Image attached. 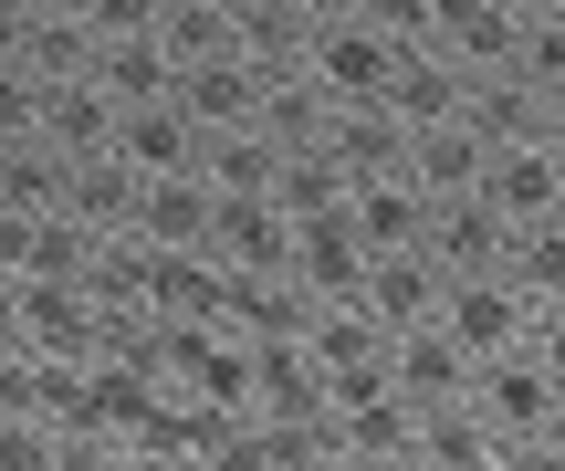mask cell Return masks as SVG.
Here are the masks:
<instances>
[{
	"mask_svg": "<svg viewBox=\"0 0 565 471\" xmlns=\"http://www.w3.org/2000/svg\"><path fill=\"white\" fill-rule=\"evenodd\" d=\"M116 158L137 168V179H179V168L210 158V137L189 126V105L168 95V105H126V116H116Z\"/></svg>",
	"mask_w": 565,
	"mask_h": 471,
	"instance_id": "cell-12",
	"label": "cell"
},
{
	"mask_svg": "<svg viewBox=\"0 0 565 471\" xmlns=\"http://www.w3.org/2000/svg\"><path fill=\"white\" fill-rule=\"evenodd\" d=\"M366 231H356V210H315V221H294V293L303 304H356L366 293Z\"/></svg>",
	"mask_w": 565,
	"mask_h": 471,
	"instance_id": "cell-4",
	"label": "cell"
},
{
	"mask_svg": "<svg viewBox=\"0 0 565 471\" xmlns=\"http://www.w3.org/2000/svg\"><path fill=\"white\" fill-rule=\"evenodd\" d=\"M503 272L534 293V304H565V210H555V221H524V231H513Z\"/></svg>",
	"mask_w": 565,
	"mask_h": 471,
	"instance_id": "cell-24",
	"label": "cell"
},
{
	"mask_svg": "<svg viewBox=\"0 0 565 471\" xmlns=\"http://www.w3.org/2000/svg\"><path fill=\"white\" fill-rule=\"evenodd\" d=\"M429 263L440 272H503V251H513V221L471 189V200H429Z\"/></svg>",
	"mask_w": 565,
	"mask_h": 471,
	"instance_id": "cell-10",
	"label": "cell"
},
{
	"mask_svg": "<svg viewBox=\"0 0 565 471\" xmlns=\"http://www.w3.org/2000/svg\"><path fill=\"white\" fill-rule=\"evenodd\" d=\"M345 200H356V179H345V168H335V147H282V179H273V210H282V221H315V210H345Z\"/></svg>",
	"mask_w": 565,
	"mask_h": 471,
	"instance_id": "cell-21",
	"label": "cell"
},
{
	"mask_svg": "<svg viewBox=\"0 0 565 471\" xmlns=\"http://www.w3.org/2000/svg\"><path fill=\"white\" fill-rule=\"evenodd\" d=\"M471 409H482L503 440H545V430H555V409H565V377H555L534 346L482 356V377H471Z\"/></svg>",
	"mask_w": 565,
	"mask_h": 471,
	"instance_id": "cell-3",
	"label": "cell"
},
{
	"mask_svg": "<svg viewBox=\"0 0 565 471\" xmlns=\"http://www.w3.org/2000/svg\"><path fill=\"white\" fill-rule=\"evenodd\" d=\"M503 471H565V440H503Z\"/></svg>",
	"mask_w": 565,
	"mask_h": 471,
	"instance_id": "cell-31",
	"label": "cell"
},
{
	"mask_svg": "<svg viewBox=\"0 0 565 471\" xmlns=\"http://www.w3.org/2000/svg\"><path fill=\"white\" fill-rule=\"evenodd\" d=\"M534 137H545L555 158H565V95H545V126H534Z\"/></svg>",
	"mask_w": 565,
	"mask_h": 471,
	"instance_id": "cell-33",
	"label": "cell"
},
{
	"mask_svg": "<svg viewBox=\"0 0 565 471\" xmlns=\"http://www.w3.org/2000/svg\"><path fill=\"white\" fill-rule=\"evenodd\" d=\"M534 293L513 283V272H450V293H440V325L461 335L471 356H513V346H534Z\"/></svg>",
	"mask_w": 565,
	"mask_h": 471,
	"instance_id": "cell-2",
	"label": "cell"
},
{
	"mask_svg": "<svg viewBox=\"0 0 565 471\" xmlns=\"http://www.w3.org/2000/svg\"><path fill=\"white\" fill-rule=\"evenodd\" d=\"M0 471H63V430L53 419H0Z\"/></svg>",
	"mask_w": 565,
	"mask_h": 471,
	"instance_id": "cell-27",
	"label": "cell"
},
{
	"mask_svg": "<svg viewBox=\"0 0 565 471\" xmlns=\"http://www.w3.org/2000/svg\"><path fill=\"white\" fill-rule=\"evenodd\" d=\"M158 11H168V0H74V21H84V32H95V42H126V32H158Z\"/></svg>",
	"mask_w": 565,
	"mask_h": 471,
	"instance_id": "cell-29",
	"label": "cell"
},
{
	"mask_svg": "<svg viewBox=\"0 0 565 471\" xmlns=\"http://www.w3.org/2000/svg\"><path fill=\"white\" fill-rule=\"evenodd\" d=\"M231 11H263V0H231Z\"/></svg>",
	"mask_w": 565,
	"mask_h": 471,
	"instance_id": "cell-36",
	"label": "cell"
},
{
	"mask_svg": "<svg viewBox=\"0 0 565 471\" xmlns=\"http://www.w3.org/2000/svg\"><path fill=\"white\" fill-rule=\"evenodd\" d=\"M137 189H147V179L116 158V147H105V158H74V168H63V210H74L84 231H126V221H137Z\"/></svg>",
	"mask_w": 565,
	"mask_h": 471,
	"instance_id": "cell-19",
	"label": "cell"
},
{
	"mask_svg": "<svg viewBox=\"0 0 565 471\" xmlns=\"http://www.w3.org/2000/svg\"><path fill=\"white\" fill-rule=\"evenodd\" d=\"M513 11H524V21H565V0H513Z\"/></svg>",
	"mask_w": 565,
	"mask_h": 471,
	"instance_id": "cell-34",
	"label": "cell"
},
{
	"mask_svg": "<svg viewBox=\"0 0 565 471\" xmlns=\"http://www.w3.org/2000/svg\"><path fill=\"white\" fill-rule=\"evenodd\" d=\"M32 32H42V0H0V63L32 53Z\"/></svg>",
	"mask_w": 565,
	"mask_h": 471,
	"instance_id": "cell-30",
	"label": "cell"
},
{
	"mask_svg": "<svg viewBox=\"0 0 565 471\" xmlns=\"http://www.w3.org/2000/svg\"><path fill=\"white\" fill-rule=\"evenodd\" d=\"M158 42L179 53V74H200V63L242 53V11H231V0H168V11H158Z\"/></svg>",
	"mask_w": 565,
	"mask_h": 471,
	"instance_id": "cell-20",
	"label": "cell"
},
{
	"mask_svg": "<svg viewBox=\"0 0 565 471\" xmlns=\"http://www.w3.org/2000/svg\"><path fill=\"white\" fill-rule=\"evenodd\" d=\"M377 471H429V461H377Z\"/></svg>",
	"mask_w": 565,
	"mask_h": 471,
	"instance_id": "cell-35",
	"label": "cell"
},
{
	"mask_svg": "<svg viewBox=\"0 0 565 471\" xmlns=\"http://www.w3.org/2000/svg\"><path fill=\"white\" fill-rule=\"evenodd\" d=\"M294 11H303V21H356L366 0H294Z\"/></svg>",
	"mask_w": 565,
	"mask_h": 471,
	"instance_id": "cell-32",
	"label": "cell"
},
{
	"mask_svg": "<svg viewBox=\"0 0 565 471\" xmlns=\"http://www.w3.org/2000/svg\"><path fill=\"white\" fill-rule=\"evenodd\" d=\"M116 116H126V105L105 95L95 74L53 84V95H42V147H53V158H105V147H116Z\"/></svg>",
	"mask_w": 565,
	"mask_h": 471,
	"instance_id": "cell-16",
	"label": "cell"
},
{
	"mask_svg": "<svg viewBox=\"0 0 565 471\" xmlns=\"http://www.w3.org/2000/svg\"><path fill=\"white\" fill-rule=\"evenodd\" d=\"M555 440H565V409H555Z\"/></svg>",
	"mask_w": 565,
	"mask_h": 471,
	"instance_id": "cell-37",
	"label": "cell"
},
{
	"mask_svg": "<svg viewBox=\"0 0 565 471\" xmlns=\"http://www.w3.org/2000/svg\"><path fill=\"white\" fill-rule=\"evenodd\" d=\"M387 74H398V42H387L366 11H356V21H315V32H303V84H315L324 105H377Z\"/></svg>",
	"mask_w": 565,
	"mask_h": 471,
	"instance_id": "cell-1",
	"label": "cell"
},
{
	"mask_svg": "<svg viewBox=\"0 0 565 471\" xmlns=\"http://www.w3.org/2000/svg\"><path fill=\"white\" fill-rule=\"evenodd\" d=\"M366 21H377L398 53H419V42H440V0H366Z\"/></svg>",
	"mask_w": 565,
	"mask_h": 471,
	"instance_id": "cell-28",
	"label": "cell"
},
{
	"mask_svg": "<svg viewBox=\"0 0 565 471\" xmlns=\"http://www.w3.org/2000/svg\"><path fill=\"white\" fill-rule=\"evenodd\" d=\"M513 74H524L534 95H565V21H524V42H513Z\"/></svg>",
	"mask_w": 565,
	"mask_h": 471,
	"instance_id": "cell-26",
	"label": "cell"
},
{
	"mask_svg": "<svg viewBox=\"0 0 565 471\" xmlns=\"http://www.w3.org/2000/svg\"><path fill=\"white\" fill-rule=\"evenodd\" d=\"M471 377H482V356L461 346V335L429 314V325H408V335H387V388L398 398H419V409H440V398H471Z\"/></svg>",
	"mask_w": 565,
	"mask_h": 471,
	"instance_id": "cell-5",
	"label": "cell"
},
{
	"mask_svg": "<svg viewBox=\"0 0 565 471\" xmlns=\"http://www.w3.org/2000/svg\"><path fill=\"white\" fill-rule=\"evenodd\" d=\"M42 95H53V84H42L32 63H0V147L42 137Z\"/></svg>",
	"mask_w": 565,
	"mask_h": 471,
	"instance_id": "cell-25",
	"label": "cell"
},
{
	"mask_svg": "<svg viewBox=\"0 0 565 471\" xmlns=\"http://www.w3.org/2000/svg\"><path fill=\"white\" fill-rule=\"evenodd\" d=\"M419 461L429 471H492L503 461V430H492L471 398H440V409H419Z\"/></svg>",
	"mask_w": 565,
	"mask_h": 471,
	"instance_id": "cell-18",
	"label": "cell"
},
{
	"mask_svg": "<svg viewBox=\"0 0 565 471\" xmlns=\"http://www.w3.org/2000/svg\"><path fill=\"white\" fill-rule=\"evenodd\" d=\"M513 42H524L513 0H440V53L461 74H513Z\"/></svg>",
	"mask_w": 565,
	"mask_h": 471,
	"instance_id": "cell-15",
	"label": "cell"
},
{
	"mask_svg": "<svg viewBox=\"0 0 565 471\" xmlns=\"http://www.w3.org/2000/svg\"><path fill=\"white\" fill-rule=\"evenodd\" d=\"M273 74H282V63H263V53H221V63H200V74L179 84V105H189L200 137H242V126H263Z\"/></svg>",
	"mask_w": 565,
	"mask_h": 471,
	"instance_id": "cell-6",
	"label": "cell"
},
{
	"mask_svg": "<svg viewBox=\"0 0 565 471\" xmlns=\"http://www.w3.org/2000/svg\"><path fill=\"white\" fill-rule=\"evenodd\" d=\"M345 210H356L366 251H419V242H429V200H419L408 179H366V189H356Z\"/></svg>",
	"mask_w": 565,
	"mask_h": 471,
	"instance_id": "cell-23",
	"label": "cell"
},
{
	"mask_svg": "<svg viewBox=\"0 0 565 471\" xmlns=\"http://www.w3.org/2000/svg\"><path fill=\"white\" fill-rule=\"evenodd\" d=\"M210 221H221V189H210V168H179V179H147L137 189V242L147 251H210Z\"/></svg>",
	"mask_w": 565,
	"mask_h": 471,
	"instance_id": "cell-7",
	"label": "cell"
},
{
	"mask_svg": "<svg viewBox=\"0 0 565 471\" xmlns=\"http://www.w3.org/2000/svg\"><path fill=\"white\" fill-rule=\"evenodd\" d=\"M95 84L116 105H168L189 74H179V53H168L158 32H126V42H95Z\"/></svg>",
	"mask_w": 565,
	"mask_h": 471,
	"instance_id": "cell-17",
	"label": "cell"
},
{
	"mask_svg": "<svg viewBox=\"0 0 565 471\" xmlns=\"http://www.w3.org/2000/svg\"><path fill=\"white\" fill-rule=\"evenodd\" d=\"M210 189L221 200H273V179H282V137L273 126H242V137H210Z\"/></svg>",
	"mask_w": 565,
	"mask_h": 471,
	"instance_id": "cell-22",
	"label": "cell"
},
{
	"mask_svg": "<svg viewBox=\"0 0 565 471\" xmlns=\"http://www.w3.org/2000/svg\"><path fill=\"white\" fill-rule=\"evenodd\" d=\"M387 116L419 137V126H450V116H471V74L440 53V42H419V53H398V74H387Z\"/></svg>",
	"mask_w": 565,
	"mask_h": 471,
	"instance_id": "cell-9",
	"label": "cell"
},
{
	"mask_svg": "<svg viewBox=\"0 0 565 471\" xmlns=\"http://www.w3.org/2000/svg\"><path fill=\"white\" fill-rule=\"evenodd\" d=\"M482 200L503 210L513 231H524V221H555V210H565V158H555L545 137H513V147H492V168H482Z\"/></svg>",
	"mask_w": 565,
	"mask_h": 471,
	"instance_id": "cell-8",
	"label": "cell"
},
{
	"mask_svg": "<svg viewBox=\"0 0 565 471\" xmlns=\"http://www.w3.org/2000/svg\"><path fill=\"white\" fill-rule=\"evenodd\" d=\"M210 263H221V272H294V221H282L273 200H221Z\"/></svg>",
	"mask_w": 565,
	"mask_h": 471,
	"instance_id": "cell-14",
	"label": "cell"
},
{
	"mask_svg": "<svg viewBox=\"0 0 565 471\" xmlns=\"http://www.w3.org/2000/svg\"><path fill=\"white\" fill-rule=\"evenodd\" d=\"M440 293H450V272L429 263V251H377V263H366V293H356V304L377 314L387 335H408V325H429V314H440Z\"/></svg>",
	"mask_w": 565,
	"mask_h": 471,
	"instance_id": "cell-13",
	"label": "cell"
},
{
	"mask_svg": "<svg viewBox=\"0 0 565 471\" xmlns=\"http://www.w3.org/2000/svg\"><path fill=\"white\" fill-rule=\"evenodd\" d=\"M482 168H492L482 126L450 116V126H419V137H408V168H398V179L419 189V200H471V189H482Z\"/></svg>",
	"mask_w": 565,
	"mask_h": 471,
	"instance_id": "cell-11",
	"label": "cell"
}]
</instances>
